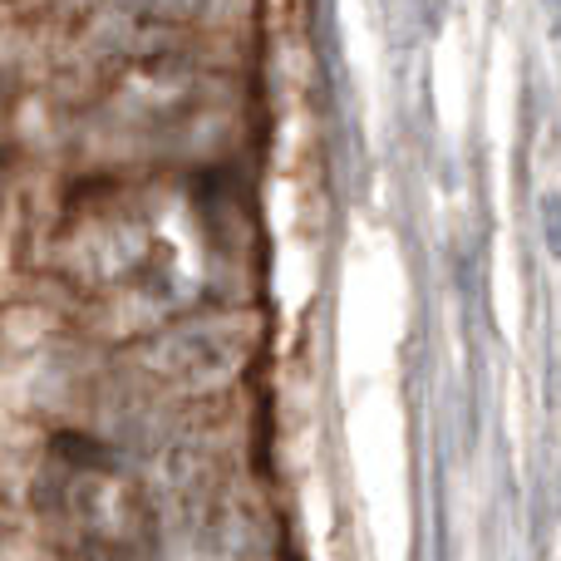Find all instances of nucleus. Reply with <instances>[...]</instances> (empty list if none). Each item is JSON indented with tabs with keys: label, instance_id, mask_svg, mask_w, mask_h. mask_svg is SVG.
<instances>
[{
	"label": "nucleus",
	"instance_id": "f257e3e1",
	"mask_svg": "<svg viewBox=\"0 0 561 561\" xmlns=\"http://www.w3.org/2000/svg\"><path fill=\"white\" fill-rule=\"evenodd\" d=\"M537 227H542V247L561 262V193H542V203H537Z\"/></svg>",
	"mask_w": 561,
	"mask_h": 561
}]
</instances>
